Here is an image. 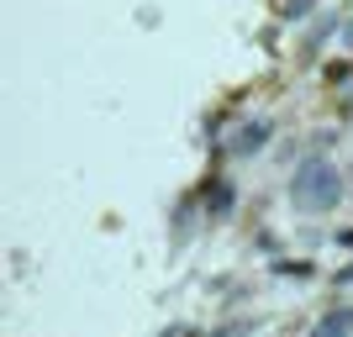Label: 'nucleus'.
Here are the masks:
<instances>
[{"label": "nucleus", "mask_w": 353, "mask_h": 337, "mask_svg": "<svg viewBox=\"0 0 353 337\" xmlns=\"http://www.w3.org/2000/svg\"><path fill=\"white\" fill-rule=\"evenodd\" d=\"M290 201H295V211L322 216V211H332V205L343 201V174L327 159H306L290 174Z\"/></svg>", "instance_id": "f257e3e1"}, {"label": "nucleus", "mask_w": 353, "mask_h": 337, "mask_svg": "<svg viewBox=\"0 0 353 337\" xmlns=\"http://www.w3.org/2000/svg\"><path fill=\"white\" fill-rule=\"evenodd\" d=\"M269 132H274L269 121H248V127L232 137V159H248V153H259V147L269 143Z\"/></svg>", "instance_id": "f03ea898"}, {"label": "nucleus", "mask_w": 353, "mask_h": 337, "mask_svg": "<svg viewBox=\"0 0 353 337\" xmlns=\"http://www.w3.org/2000/svg\"><path fill=\"white\" fill-rule=\"evenodd\" d=\"M311 337H353V306H332Z\"/></svg>", "instance_id": "7ed1b4c3"}, {"label": "nucleus", "mask_w": 353, "mask_h": 337, "mask_svg": "<svg viewBox=\"0 0 353 337\" xmlns=\"http://www.w3.org/2000/svg\"><path fill=\"white\" fill-rule=\"evenodd\" d=\"M332 32H343V16H338V11H327L322 21H316V27L306 32V59H311V53H316V48L327 43V37H332Z\"/></svg>", "instance_id": "20e7f679"}, {"label": "nucleus", "mask_w": 353, "mask_h": 337, "mask_svg": "<svg viewBox=\"0 0 353 337\" xmlns=\"http://www.w3.org/2000/svg\"><path fill=\"white\" fill-rule=\"evenodd\" d=\"M232 201H237V190L227 185V179H211V185H206V205L216 211V216H221V211H232Z\"/></svg>", "instance_id": "39448f33"}, {"label": "nucleus", "mask_w": 353, "mask_h": 337, "mask_svg": "<svg viewBox=\"0 0 353 337\" xmlns=\"http://www.w3.org/2000/svg\"><path fill=\"white\" fill-rule=\"evenodd\" d=\"M311 11H316V0H280L285 21H301V16H311Z\"/></svg>", "instance_id": "423d86ee"}, {"label": "nucleus", "mask_w": 353, "mask_h": 337, "mask_svg": "<svg viewBox=\"0 0 353 337\" xmlns=\"http://www.w3.org/2000/svg\"><path fill=\"white\" fill-rule=\"evenodd\" d=\"M322 74H327V79H332V85H343V79H348V63H327Z\"/></svg>", "instance_id": "0eeeda50"}, {"label": "nucleus", "mask_w": 353, "mask_h": 337, "mask_svg": "<svg viewBox=\"0 0 353 337\" xmlns=\"http://www.w3.org/2000/svg\"><path fill=\"white\" fill-rule=\"evenodd\" d=\"M332 285H353V264H343L338 274H332Z\"/></svg>", "instance_id": "6e6552de"}, {"label": "nucleus", "mask_w": 353, "mask_h": 337, "mask_svg": "<svg viewBox=\"0 0 353 337\" xmlns=\"http://www.w3.org/2000/svg\"><path fill=\"white\" fill-rule=\"evenodd\" d=\"M343 48L353 53V21H343Z\"/></svg>", "instance_id": "1a4fd4ad"}, {"label": "nucleus", "mask_w": 353, "mask_h": 337, "mask_svg": "<svg viewBox=\"0 0 353 337\" xmlns=\"http://www.w3.org/2000/svg\"><path fill=\"white\" fill-rule=\"evenodd\" d=\"M338 243H343V248H353V227H348V232H338Z\"/></svg>", "instance_id": "9d476101"}]
</instances>
